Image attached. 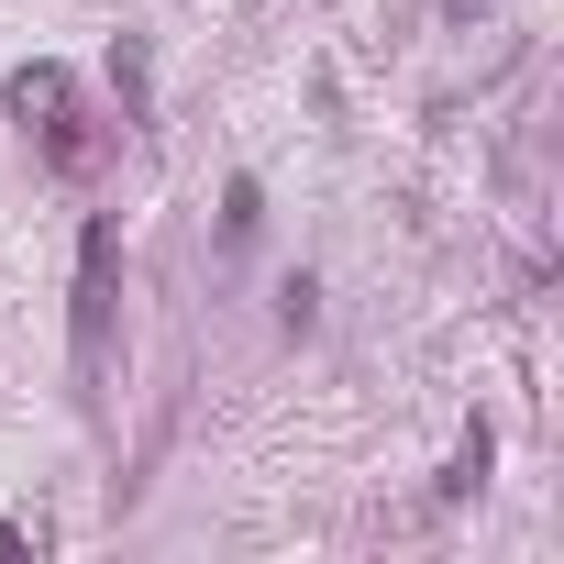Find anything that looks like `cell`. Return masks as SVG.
<instances>
[{
    "label": "cell",
    "instance_id": "cell-1",
    "mask_svg": "<svg viewBox=\"0 0 564 564\" xmlns=\"http://www.w3.org/2000/svg\"><path fill=\"white\" fill-rule=\"evenodd\" d=\"M111 276H122V221L100 210V221L78 232V311H67L78 366H100V344H111Z\"/></svg>",
    "mask_w": 564,
    "mask_h": 564
},
{
    "label": "cell",
    "instance_id": "cell-2",
    "mask_svg": "<svg viewBox=\"0 0 564 564\" xmlns=\"http://www.w3.org/2000/svg\"><path fill=\"white\" fill-rule=\"evenodd\" d=\"M12 111H23L34 133H45V166H67V177L89 166V133H78V100H67V67H23V78H12Z\"/></svg>",
    "mask_w": 564,
    "mask_h": 564
},
{
    "label": "cell",
    "instance_id": "cell-3",
    "mask_svg": "<svg viewBox=\"0 0 564 564\" xmlns=\"http://www.w3.org/2000/svg\"><path fill=\"white\" fill-rule=\"evenodd\" d=\"M254 221H265V188H254V177H232V188H221V232H232V243H243V232H254Z\"/></svg>",
    "mask_w": 564,
    "mask_h": 564
},
{
    "label": "cell",
    "instance_id": "cell-4",
    "mask_svg": "<svg viewBox=\"0 0 564 564\" xmlns=\"http://www.w3.org/2000/svg\"><path fill=\"white\" fill-rule=\"evenodd\" d=\"M111 78H122V122L144 133V45H122V56H111Z\"/></svg>",
    "mask_w": 564,
    "mask_h": 564
},
{
    "label": "cell",
    "instance_id": "cell-5",
    "mask_svg": "<svg viewBox=\"0 0 564 564\" xmlns=\"http://www.w3.org/2000/svg\"><path fill=\"white\" fill-rule=\"evenodd\" d=\"M476 476H487V421H476V432H465V443H454V476H443V498H465V487H476Z\"/></svg>",
    "mask_w": 564,
    "mask_h": 564
},
{
    "label": "cell",
    "instance_id": "cell-6",
    "mask_svg": "<svg viewBox=\"0 0 564 564\" xmlns=\"http://www.w3.org/2000/svg\"><path fill=\"white\" fill-rule=\"evenodd\" d=\"M443 12H487V0H443Z\"/></svg>",
    "mask_w": 564,
    "mask_h": 564
}]
</instances>
